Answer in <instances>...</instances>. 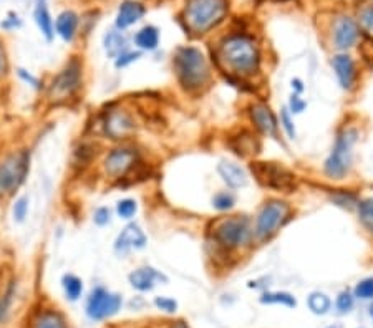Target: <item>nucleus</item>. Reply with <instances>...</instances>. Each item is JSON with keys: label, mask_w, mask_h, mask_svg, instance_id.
Returning <instances> with one entry per match:
<instances>
[{"label": "nucleus", "mask_w": 373, "mask_h": 328, "mask_svg": "<svg viewBox=\"0 0 373 328\" xmlns=\"http://www.w3.org/2000/svg\"><path fill=\"white\" fill-rule=\"evenodd\" d=\"M353 307V297L348 292H342L337 299V308L340 312H350Z\"/></svg>", "instance_id": "41"}, {"label": "nucleus", "mask_w": 373, "mask_h": 328, "mask_svg": "<svg viewBox=\"0 0 373 328\" xmlns=\"http://www.w3.org/2000/svg\"><path fill=\"white\" fill-rule=\"evenodd\" d=\"M370 315H372V318H373V305L370 307Z\"/></svg>", "instance_id": "47"}, {"label": "nucleus", "mask_w": 373, "mask_h": 328, "mask_svg": "<svg viewBox=\"0 0 373 328\" xmlns=\"http://www.w3.org/2000/svg\"><path fill=\"white\" fill-rule=\"evenodd\" d=\"M357 39H358V27L355 22L348 17L340 18L337 24H335V34H334L335 47L340 50H347L355 45Z\"/></svg>", "instance_id": "16"}, {"label": "nucleus", "mask_w": 373, "mask_h": 328, "mask_svg": "<svg viewBox=\"0 0 373 328\" xmlns=\"http://www.w3.org/2000/svg\"><path fill=\"white\" fill-rule=\"evenodd\" d=\"M355 297L368 300L373 299V277H368V279H363L360 284L355 287Z\"/></svg>", "instance_id": "34"}, {"label": "nucleus", "mask_w": 373, "mask_h": 328, "mask_svg": "<svg viewBox=\"0 0 373 328\" xmlns=\"http://www.w3.org/2000/svg\"><path fill=\"white\" fill-rule=\"evenodd\" d=\"M17 75H18V78H20L22 81H25L27 85H30L34 90L40 91L41 88H44V83H41V81L39 80V78H37L35 75H32L30 72L24 70V68H18V70H17Z\"/></svg>", "instance_id": "36"}, {"label": "nucleus", "mask_w": 373, "mask_h": 328, "mask_svg": "<svg viewBox=\"0 0 373 328\" xmlns=\"http://www.w3.org/2000/svg\"><path fill=\"white\" fill-rule=\"evenodd\" d=\"M140 164V152L131 146H118L108 152L103 161L105 174L110 179H126L136 166Z\"/></svg>", "instance_id": "11"}, {"label": "nucleus", "mask_w": 373, "mask_h": 328, "mask_svg": "<svg viewBox=\"0 0 373 328\" xmlns=\"http://www.w3.org/2000/svg\"><path fill=\"white\" fill-rule=\"evenodd\" d=\"M81 83V63L80 60L72 58L50 81L48 100L53 101V103H63V101L73 98L80 91Z\"/></svg>", "instance_id": "8"}, {"label": "nucleus", "mask_w": 373, "mask_h": 328, "mask_svg": "<svg viewBox=\"0 0 373 328\" xmlns=\"http://www.w3.org/2000/svg\"><path fill=\"white\" fill-rule=\"evenodd\" d=\"M63 290H65L67 299L70 302H77L78 299L81 297L83 294V282L80 277H77L75 274H65L62 279Z\"/></svg>", "instance_id": "26"}, {"label": "nucleus", "mask_w": 373, "mask_h": 328, "mask_svg": "<svg viewBox=\"0 0 373 328\" xmlns=\"http://www.w3.org/2000/svg\"><path fill=\"white\" fill-rule=\"evenodd\" d=\"M357 141V129H343L337 136L334 150L325 161V174L332 179H342L350 171L353 156V145Z\"/></svg>", "instance_id": "9"}, {"label": "nucleus", "mask_w": 373, "mask_h": 328, "mask_svg": "<svg viewBox=\"0 0 373 328\" xmlns=\"http://www.w3.org/2000/svg\"><path fill=\"white\" fill-rule=\"evenodd\" d=\"M221 60L237 78L256 75L261 67V52L254 39L247 35L228 37L219 48Z\"/></svg>", "instance_id": "1"}, {"label": "nucleus", "mask_w": 373, "mask_h": 328, "mask_svg": "<svg viewBox=\"0 0 373 328\" xmlns=\"http://www.w3.org/2000/svg\"><path fill=\"white\" fill-rule=\"evenodd\" d=\"M122 295L110 292L105 287H96L91 290L86 300V315L95 322L108 320L122 310Z\"/></svg>", "instance_id": "10"}, {"label": "nucleus", "mask_w": 373, "mask_h": 328, "mask_svg": "<svg viewBox=\"0 0 373 328\" xmlns=\"http://www.w3.org/2000/svg\"><path fill=\"white\" fill-rule=\"evenodd\" d=\"M173 67L178 83L188 93H199L209 85V65L199 48L179 47L173 57Z\"/></svg>", "instance_id": "2"}, {"label": "nucleus", "mask_w": 373, "mask_h": 328, "mask_svg": "<svg viewBox=\"0 0 373 328\" xmlns=\"http://www.w3.org/2000/svg\"><path fill=\"white\" fill-rule=\"evenodd\" d=\"M211 237L216 247L224 252L239 249L254 237V230L251 228V221L246 216H231L216 221L214 229L211 230Z\"/></svg>", "instance_id": "4"}, {"label": "nucleus", "mask_w": 373, "mask_h": 328, "mask_svg": "<svg viewBox=\"0 0 373 328\" xmlns=\"http://www.w3.org/2000/svg\"><path fill=\"white\" fill-rule=\"evenodd\" d=\"M135 45L140 52H153L159 45V30L153 25L143 27L135 35Z\"/></svg>", "instance_id": "25"}, {"label": "nucleus", "mask_w": 373, "mask_h": 328, "mask_svg": "<svg viewBox=\"0 0 373 328\" xmlns=\"http://www.w3.org/2000/svg\"><path fill=\"white\" fill-rule=\"evenodd\" d=\"M34 18H35L37 27H39L45 39H47L48 41H52L53 35H55V24H53L52 15H50V11L45 0H37Z\"/></svg>", "instance_id": "23"}, {"label": "nucleus", "mask_w": 373, "mask_h": 328, "mask_svg": "<svg viewBox=\"0 0 373 328\" xmlns=\"http://www.w3.org/2000/svg\"><path fill=\"white\" fill-rule=\"evenodd\" d=\"M155 305L166 313H174L178 310V303L176 300L169 299V297H156L155 299Z\"/></svg>", "instance_id": "39"}, {"label": "nucleus", "mask_w": 373, "mask_h": 328, "mask_svg": "<svg viewBox=\"0 0 373 328\" xmlns=\"http://www.w3.org/2000/svg\"><path fill=\"white\" fill-rule=\"evenodd\" d=\"M329 328H342V327H340V325H332V327H329Z\"/></svg>", "instance_id": "46"}, {"label": "nucleus", "mask_w": 373, "mask_h": 328, "mask_svg": "<svg viewBox=\"0 0 373 328\" xmlns=\"http://www.w3.org/2000/svg\"><path fill=\"white\" fill-rule=\"evenodd\" d=\"M249 168L262 188L282 192H290L297 188L296 174L282 164L273 161H252Z\"/></svg>", "instance_id": "6"}, {"label": "nucleus", "mask_w": 373, "mask_h": 328, "mask_svg": "<svg viewBox=\"0 0 373 328\" xmlns=\"http://www.w3.org/2000/svg\"><path fill=\"white\" fill-rule=\"evenodd\" d=\"M128 280H130L131 287L138 290V292H150L156 287V284L159 282H168L164 274H161L159 270H156L155 267L150 265H143L140 269L133 270L130 275H128Z\"/></svg>", "instance_id": "15"}, {"label": "nucleus", "mask_w": 373, "mask_h": 328, "mask_svg": "<svg viewBox=\"0 0 373 328\" xmlns=\"http://www.w3.org/2000/svg\"><path fill=\"white\" fill-rule=\"evenodd\" d=\"M138 212V202L131 197H126V199H122L117 202V214L118 217H122L124 221H131L133 217L136 216Z\"/></svg>", "instance_id": "30"}, {"label": "nucleus", "mask_w": 373, "mask_h": 328, "mask_svg": "<svg viewBox=\"0 0 373 328\" xmlns=\"http://www.w3.org/2000/svg\"><path fill=\"white\" fill-rule=\"evenodd\" d=\"M289 106H290V110L289 112L290 113H294V114H299V113H302L303 110H306V106L307 103L306 101H303L301 96H299L297 93H294L292 96H290V101H289Z\"/></svg>", "instance_id": "42"}, {"label": "nucleus", "mask_w": 373, "mask_h": 328, "mask_svg": "<svg viewBox=\"0 0 373 328\" xmlns=\"http://www.w3.org/2000/svg\"><path fill=\"white\" fill-rule=\"evenodd\" d=\"M307 303H308V308H310L314 313H317V315H324V313L329 312L332 307L330 299L327 297L325 294H320V292L312 294L310 297H308Z\"/></svg>", "instance_id": "27"}, {"label": "nucleus", "mask_w": 373, "mask_h": 328, "mask_svg": "<svg viewBox=\"0 0 373 328\" xmlns=\"http://www.w3.org/2000/svg\"><path fill=\"white\" fill-rule=\"evenodd\" d=\"M103 131L108 140L124 141L136 133V122L126 110L112 108L103 119Z\"/></svg>", "instance_id": "12"}, {"label": "nucleus", "mask_w": 373, "mask_h": 328, "mask_svg": "<svg viewBox=\"0 0 373 328\" xmlns=\"http://www.w3.org/2000/svg\"><path fill=\"white\" fill-rule=\"evenodd\" d=\"M292 88L296 90V93H302L303 91V85H302V81L299 80V78H296V80H292Z\"/></svg>", "instance_id": "44"}, {"label": "nucleus", "mask_w": 373, "mask_h": 328, "mask_svg": "<svg viewBox=\"0 0 373 328\" xmlns=\"http://www.w3.org/2000/svg\"><path fill=\"white\" fill-rule=\"evenodd\" d=\"M93 223L98 225V228L108 225L112 223V211H110L108 207H98V209L93 212Z\"/></svg>", "instance_id": "37"}, {"label": "nucleus", "mask_w": 373, "mask_h": 328, "mask_svg": "<svg viewBox=\"0 0 373 328\" xmlns=\"http://www.w3.org/2000/svg\"><path fill=\"white\" fill-rule=\"evenodd\" d=\"M249 114H251V119L257 131L266 136H277V118L266 103H252L251 108H249Z\"/></svg>", "instance_id": "14"}, {"label": "nucleus", "mask_w": 373, "mask_h": 328, "mask_svg": "<svg viewBox=\"0 0 373 328\" xmlns=\"http://www.w3.org/2000/svg\"><path fill=\"white\" fill-rule=\"evenodd\" d=\"M229 0H188L184 20L195 34H207L228 15Z\"/></svg>", "instance_id": "3"}, {"label": "nucleus", "mask_w": 373, "mask_h": 328, "mask_svg": "<svg viewBox=\"0 0 373 328\" xmlns=\"http://www.w3.org/2000/svg\"><path fill=\"white\" fill-rule=\"evenodd\" d=\"M290 219V206L280 199L267 201L256 219L254 237L267 242L279 232V229Z\"/></svg>", "instance_id": "7"}, {"label": "nucleus", "mask_w": 373, "mask_h": 328, "mask_svg": "<svg viewBox=\"0 0 373 328\" xmlns=\"http://www.w3.org/2000/svg\"><path fill=\"white\" fill-rule=\"evenodd\" d=\"M280 124H282L284 131L287 133V136L290 140H296V126H294V122L292 118H290V112L289 110H282V113H280Z\"/></svg>", "instance_id": "38"}, {"label": "nucleus", "mask_w": 373, "mask_h": 328, "mask_svg": "<svg viewBox=\"0 0 373 328\" xmlns=\"http://www.w3.org/2000/svg\"><path fill=\"white\" fill-rule=\"evenodd\" d=\"M234 204H236V197H234V194L229 191H221L213 197V207L219 212L231 211Z\"/></svg>", "instance_id": "29"}, {"label": "nucleus", "mask_w": 373, "mask_h": 328, "mask_svg": "<svg viewBox=\"0 0 373 328\" xmlns=\"http://www.w3.org/2000/svg\"><path fill=\"white\" fill-rule=\"evenodd\" d=\"M22 25V22L18 20V17H11V18H7V20H4L2 24H0V27H2V29H6V30H12V29H17V27H20Z\"/></svg>", "instance_id": "43"}, {"label": "nucleus", "mask_w": 373, "mask_h": 328, "mask_svg": "<svg viewBox=\"0 0 373 328\" xmlns=\"http://www.w3.org/2000/svg\"><path fill=\"white\" fill-rule=\"evenodd\" d=\"M146 8L143 4L135 2V0H124V2L118 8L117 15V29L126 30L128 27L135 25L138 20H141L145 15Z\"/></svg>", "instance_id": "17"}, {"label": "nucleus", "mask_w": 373, "mask_h": 328, "mask_svg": "<svg viewBox=\"0 0 373 328\" xmlns=\"http://www.w3.org/2000/svg\"><path fill=\"white\" fill-rule=\"evenodd\" d=\"M8 70H11V63H8L7 48L4 45V41L0 40V80L8 75Z\"/></svg>", "instance_id": "40"}, {"label": "nucleus", "mask_w": 373, "mask_h": 328, "mask_svg": "<svg viewBox=\"0 0 373 328\" xmlns=\"http://www.w3.org/2000/svg\"><path fill=\"white\" fill-rule=\"evenodd\" d=\"M30 328H68V322L57 308H41L32 318Z\"/></svg>", "instance_id": "21"}, {"label": "nucleus", "mask_w": 373, "mask_h": 328, "mask_svg": "<svg viewBox=\"0 0 373 328\" xmlns=\"http://www.w3.org/2000/svg\"><path fill=\"white\" fill-rule=\"evenodd\" d=\"M148 244V237H146L145 230L141 229L140 224L130 223L123 228L122 232L118 234L117 240H114V252L118 256H128L133 251H141Z\"/></svg>", "instance_id": "13"}, {"label": "nucleus", "mask_w": 373, "mask_h": 328, "mask_svg": "<svg viewBox=\"0 0 373 328\" xmlns=\"http://www.w3.org/2000/svg\"><path fill=\"white\" fill-rule=\"evenodd\" d=\"M229 146L241 158H246L249 155H256L261 150L259 140L251 131H247V129H241L237 133V136L229 138Z\"/></svg>", "instance_id": "19"}, {"label": "nucleus", "mask_w": 373, "mask_h": 328, "mask_svg": "<svg viewBox=\"0 0 373 328\" xmlns=\"http://www.w3.org/2000/svg\"><path fill=\"white\" fill-rule=\"evenodd\" d=\"M332 65H334L335 75L339 78L340 86L345 90H350L355 83V63L353 60L348 57V55H337L332 60Z\"/></svg>", "instance_id": "20"}, {"label": "nucleus", "mask_w": 373, "mask_h": 328, "mask_svg": "<svg viewBox=\"0 0 373 328\" xmlns=\"http://www.w3.org/2000/svg\"><path fill=\"white\" fill-rule=\"evenodd\" d=\"M27 214H29V197L20 196L15 199L12 206V217L15 223H24Z\"/></svg>", "instance_id": "32"}, {"label": "nucleus", "mask_w": 373, "mask_h": 328, "mask_svg": "<svg viewBox=\"0 0 373 328\" xmlns=\"http://www.w3.org/2000/svg\"><path fill=\"white\" fill-rule=\"evenodd\" d=\"M218 173L219 176L223 178V181L231 189L244 188L247 184L246 171H244V168H241L237 163H234V161H228V159L221 161L218 164Z\"/></svg>", "instance_id": "18"}, {"label": "nucleus", "mask_w": 373, "mask_h": 328, "mask_svg": "<svg viewBox=\"0 0 373 328\" xmlns=\"http://www.w3.org/2000/svg\"><path fill=\"white\" fill-rule=\"evenodd\" d=\"M141 58V52L140 50H128V52H124L123 55H119V57L114 60V67L118 68H126L130 67L131 63H135L136 60Z\"/></svg>", "instance_id": "33"}, {"label": "nucleus", "mask_w": 373, "mask_h": 328, "mask_svg": "<svg viewBox=\"0 0 373 328\" xmlns=\"http://www.w3.org/2000/svg\"><path fill=\"white\" fill-rule=\"evenodd\" d=\"M174 328H190V327H188L184 322H178V323H176V327H174Z\"/></svg>", "instance_id": "45"}, {"label": "nucleus", "mask_w": 373, "mask_h": 328, "mask_svg": "<svg viewBox=\"0 0 373 328\" xmlns=\"http://www.w3.org/2000/svg\"><path fill=\"white\" fill-rule=\"evenodd\" d=\"M358 214H360L362 224L373 234V197L358 204Z\"/></svg>", "instance_id": "31"}, {"label": "nucleus", "mask_w": 373, "mask_h": 328, "mask_svg": "<svg viewBox=\"0 0 373 328\" xmlns=\"http://www.w3.org/2000/svg\"><path fill=\"white\" fill-rule=\"evenodd\" d=\"M261 303L267 305H285V307H296V299L285 292H269L261 297Z\"/></svg>", "instance_id": "28"}, {"label": "nucleus", "mask_w": 373, "mask_h": 328, "mask_svg": "<svg viewBox=\"0 0 373 328\" xmlns=\"http://www.w3.org/2000/svg\"><path fill=\"white\" fill-rule=\"evenodd\" d=\"M360 25L363 32H367L368 35L373 37V4L365 7L360 13Z\"/></svg>", "instance_id": "35"}, {"label": "nucleus", "mask_w": 373, "mask_h": 328, "mask_svg": "<svg viewBox=\"0 0 373 328\" xmlns=\"http://www.w3.org/2000/svg\"><path fill=\"white\" fill-rule=\"evenodd\" d=\"M30 171V151L18 150L0 159V197H11L25 183Z\"/></svg>", "instance_id": "5"}, {"label": "nucleus", "mask_w": 373, "mask_h": 328, "mask_svg": "<svg viewBox=\"0 0 373 328\" xmlns=\"http://www.w3.org/2000/svg\"><path fill=\"white\" fill-rule=\"evenodd\" d=\"M103 45H105V52L110 58L117 60L119 55H123L124 52H128V40L124 37L123 30H110L103 39Z\"/></svg>", "instance_id": "24"}, {"label": "nucleus", "mask_w": 373, "mask_h": 328, "mask_svg": "<svg viewBox=\"0 0 373 328\" xmlns=\"http://www.w3.org/2000/svg\"><path fill=\"white\" fill-rule=\"evenodd\" d=\"M78 25H80V17L73 11L62 12L57 17V20H55V30L62 37V40L68 41V44L73 41V39L77 37Z\"/></svg>", "instance_id": "22"}]
</instances>
